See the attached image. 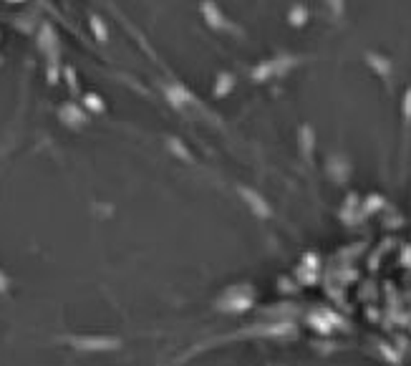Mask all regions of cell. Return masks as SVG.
<instances>
[]
</instances>
